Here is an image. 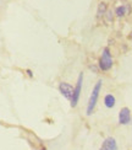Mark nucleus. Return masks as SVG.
I'll list each match as a JSON object with an SVG mask.
<instances>
[{
	"label": "nucleus",
	"instance_id": "obj_1",
	"mask_svg": "<svg viewBox=\"0 0 132 150\" xmlns=\"http://www.w3.org/2000/svg\"><path fill=\"white\" fill-rule=\"evenodd\" d=\"M100 87H102V80H99L98 83H96V85L93 87V91L91 93L89 101H88V106H87V115L88 116L92 115L94 108H96V105H97L98 97H99V92H100Z\"/></svg>",
	"mask_w": 132,
	"mask_h": 150
},
{
	"label": "nucleus",
	"instance_id": "obj_2",
	"mask_svg": "<svg viewBox=\"0 0 132 150\" xmlns=\"http://www.w3.org/2000/svg\"><path fill=\"white\" fill-rule=\"evenodd\" d=\"M99 67H100V69L104 70V71L109 70L112 67V58H111L109 48H104V51L102 53V57H100V59H99Z\"/></svg>",
	"mask_w": 132,
	"mask_h": 150
},
{
	"label": "nucleus",
	"instance_id": "obj_3",
	"mask_svg": "<svg viewBox=\"0 0 132 150\" xmlns=\"http://www.w3.org/2000/svg\"><path fill=\"white\" fill-rule=\"evenodd\" d=\"M82 83H83V74L81 73L80 76H78V80L76 83V87L73 90V96H72V100H71V106L72 107H76V105L78 102V98H80V95H81V90H82Z\"/></svg>",
	"mask_w": 132,
	"mask_h": 150
},
{
	"label": "nucleus",
	"instance_id": "obj_4",
	"mask_svg": "<svg viewBox=\"0 0 132 150\" xmlns=\"http://www.w3.org/2000/svg\"><path fill=\"white\" fill-rule=\"evenodd\" d=\"M73 90H75V87L68 83H64V81H62V83L59 84V91L61 92V95L64 97H66L70 102H71L72 96H73Z\"/></svg>",
	"mask_w": 132,
	"mask_h": 150
},
{
	"label": "nucleus",
	"instance_id": "obj_5",
	"mask_svg": "<svg viewBox=\"0 0 132 150\" xmlns=\"http://www.w3.org/2000/svg\"><path fill=\"white\" fill-rule=\"evenodd\" d=\"M131 121V112L127 107L121 108L120 113H119V122L120 124H129Z\"/></svg>",
	"mask_w": 132,
	"mask_h": 150
},
{
	"label": "nucleus",
	"instance_id": "obj_6",
	"mask_svg": "<svg viewBox=\"0 0 132 150\" xmlns=\"http://www.w3.org/2000/svg\"><path fill=\"white\" fill-rule=\"evenodd\" d=\"M117 149V144L116 140L112 138V137H109L103 142V145L100 148V150H116Z\"/></svg>",
	"mask_w": 132,
	"mask_h": 150
},
{
	"label": "nucleus",
	"instance_id": "obj_7",
	"mask_svg": "<svg viewBox=\"0 0 132 150\" xmlns=\"http://www.w3.org/2000/svg\"><path fill=\"white\" fill-rule=\"evenodd\" d=\"M115 97L112 96V95H110V93H108L105 97H104V105L106 106L108 108H112L115 106Z\"/></svg>",
	"mask_w": 132,
	"mask_h": 150
},
{
	"label": "nucleus",
	"instance_id": "obj_8",
	"mask_svg": "<svg viewBox=\"0 0 132 150\" xmlns=\"http://www.w3.org/2000/svg\"><path fill=\"white\" fill-rule=\"evenodd\" d=\"M126 11H127L126 6H119L115 12H116V16H117V17H122L125 14H126Z\"/></svg>",
	"mask_w": 132,
	"mask_h": 150
},
{
	"label": "nucleus",
	"instance_id": "obj_9",
	"mask_svg": "<svg viewBox=\"0 0 132 150\" xmlns=\"http://www.w3.org/2000/svg\"><path fill=\"white\" fill-rule=\"evenodd\" d=\"M106 11V5L105 3H100L99 4V8H98V17H102Z\"/></svg>",
	"mask_w": 132,
	"mask_h": 150
},
{
	"label": "nucleus",
	"instance_id": "obj_10",
	"mask_svg": "<svg viewBox=\"0 0 132 150\" xmlns=\"http://www.w3.org/2000/svg\"><path fill=\"white\" fill-rule=\"evenodd\" d=\"M27 73H28L29 76H32V75H33V74H32V71H31V70H27Z\"/></svg>",
	"mask_w": 132,
	"mask_h": 150
},
{
	"label": "nucleus",
	"instance_id": "obj_11",
	"mask_svg": "<svg viewBox=\"0 0 132 150\" xmlns=\"http://www.w3.org/2000/svg\"><path fill=\"white\" fill-rule=\"evenodd\" d=\"M41 150H45V149H44V148H43V149H41Z\"/></svg>",
	"mask_w": 132,
	"mask_h": 150
}]
</instances>
